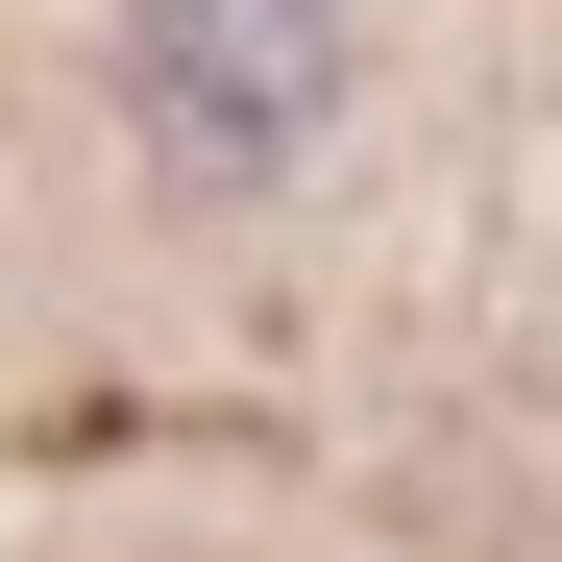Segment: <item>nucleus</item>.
Returning <instances> with one entry per match:
<instances>
[{
	"instance_id": "f257e3e1",
	"label": "nucleus",
	"mask_w": 562,
	"mask_h": 562,
	"mask_svg": "<svg viewBox=\"0 0 562 562\" xmlns=\"http://www.w3.org/2000/svg\"><path fill=\"white\" fill-rule=\"evenodd\" d=\"M318 99H342V25H318V0H147V25H123V123H147L171 196H269V171L318 147Z\"/></svg>"
}]
</instances>
